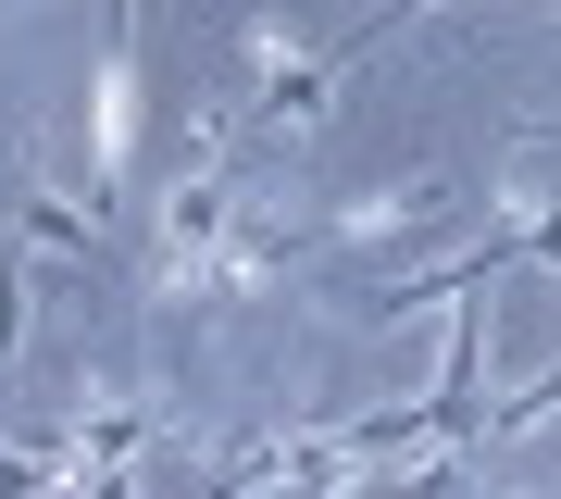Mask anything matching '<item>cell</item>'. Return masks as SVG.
Here are the masks:
<instances>
[{
    "mask_svg": "<svg viewBox=\"0 0 561 499\" xmlns=\"http://www.w3.org/2000/svg\"><path fill=\"white\" fill-rule=\"evenodd\" d=\"M437 213H449V175H400V188L337 200V213H324V238H337V250H375V238H412V225H437Z\"/></svg>",
    "mask_w": 561,
    "mask_h": 499,
    "instance_id": "1",
    "label": "cell"
}]
</instances>
